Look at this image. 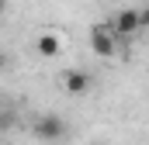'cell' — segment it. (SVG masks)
<instances>
[{
    "instance_id": "277c9868",
    "label": "cell",
    "mask_w": 149,
    "mask_h": 145,
    "mask_svg": "<svg viewBox=\"0 0 149 145\" xmlns=\"http://www.w3.org/2000/svg\"><path fill=\"white\" fill-rule=\"evenodd\" d=\"M59 83H63V90H66L70 97H83V93L90 90V76L83 69H63L59 72Z\"/></svg>"
},
{
    "instance_id": "5b68a950",
    "label": "cell",
    "mask_w": 149,
    "mask_h": 145,
    "mask_svg": "<svg viewBox=\"0 0 149 145\" xmlns=\"http://www.w3.org/2000/svg\"><path fill=\"white\" fill-rule=\"evenodd\" d=\"M35 48L42 59H56L59 52H63V35H56V31H42L35 38Z\"/></svg>"
},
{
    "instance_id": "7a4b0ae2",
    "label": "cell",
    "mask_w": 149,
    "mask_h": 145,
    "mask_svg": "<svg viewBox=\"0 0 149 145\" xmlns=\"http://www.w3.org/2000/svg\"><path fill=\"white\" fill-rule=\"evenodd\" d=\"M31 135L42 138V142H59L66 135V121L59 114H38L35 121H31Z\"/></svg>"
},
{
    "instance_id": "9c48e42d",
    "label": "cell",
    "mask_w": 149,
    "mask_h": 145,
    "mask_svg": "<svg viewBox=\"0 0 149 145\" xmlns=\"http://www.w3.org/2000/svg\"><path fill=\"white\" fill-rule=\"evenodd\" d=\"M0 10H3V0H0Z\"/></svg>"
},
{
    "instance_id": "52a82bcc",
    "label": "cell",
    "mask_w": 149,
    "mask_h": 145,
    "mask_svg": "<svg viewBox=\"0 0 149 145\" xmlns=\"http://www.w3.org/2000/svg\"><path fill=\"white\" fill-rule=\"evenodd\" d=\"M139 24H142V28H149V7H146V10H139Z\"/></svg>"
},
{
    "instance_id": "ba28073f",
    "label": "cell",
    "mask_w": 149,
    "mask_h": 145,
    "mask_svg": "<svg viewBox=\"0 0 149 145\" xmlns=\"http://www.w3.org/2000/svg\"><path fill=\"white\" fill-rule=\"evenodd\" d=\"M7 62H10V59H7V52H0V72L7 69Z\"/></svg>"
},
{
    "instance_id": "6da1fadb",
    "label": "cell",
    "mask_w": 149,
    "mask_h": 145,
    "mask_svg": "<svg viewBox=\"0 0 149 145\" xmlns=\"http://www.w3.org/2000/svg\"><path fill=\"white\" fill-rule=\"evenodd\" d=\"M118 41H121V38L114 35L111 21H104V24H97V28L90 31V48H94V55H101V59H111L114 52H118Z\"/></svg>"
},
{
    "instance_id": "8992f818",
    "label": "cell",
    "mask_w": 149,
    "mask_h": 145,
    "mask_svg": "<svg viewBox=\"0 0 149 145\" xmlns=\"http://www.w3.org/2000/svg\"><path fill=\"white\" fill-rule=\"evenodd\" d=\"M10 124H14V117L10 114H0V131H10Z\"/></svg>"
},
{
    "instance_id": "3957f363",
    "label": "cell",
    "mask_w": 149,
    "mask_h": 145,
    "mask_svg": "<svg viewBox=\"0 0 149 145\" xmlns=\"http://www.w3.org/2000/svg\"><path fill=\"white\" fill-rule=\"evenodd\" d=\"M111 28L118 38H132L142 31V24H139V10H132V7H125V10H118L111 17Z\"/></svg>"
}]
</instances>
